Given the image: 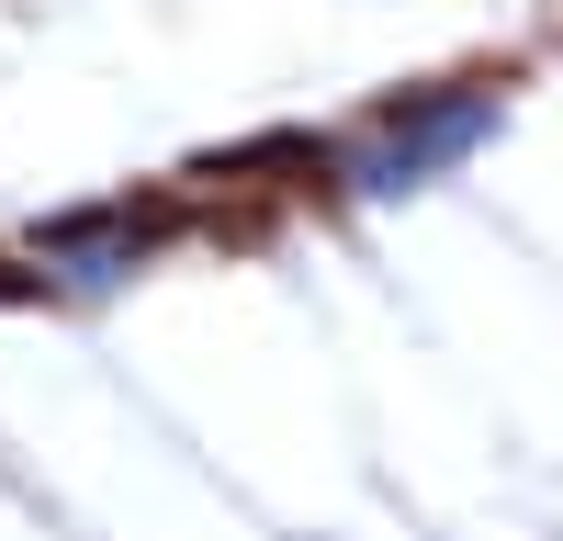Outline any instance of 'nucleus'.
I'll return each mask as SVG.
<instances>
[]
</instances>
